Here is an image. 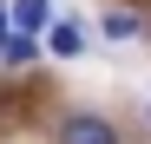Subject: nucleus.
Wrapping results in <instances>:
<instances>
[{"label":"nucleus","mask_w":151,"mask_h":144,"mask_svg":"<svg viewBox=\"0 0 151 144\" xmlns=\"http://www.w3.org/2000/svg\"><path fill=\"white\" fill-rule=\"evenodd\" d=\"M138 26H145V20H138V13H125V7H118V13H105V39H132Z\"/></svg>","instance_id":"39448f33"},{"label":"nucleus","mask_w":151,"mask_h":144,"mask_svg":"<svg viewBox=\"0 0 151 144\" xmlns=\"http://www.w3.org/2000/svg\"><path fill=\"white\" fill-rule=\"evenodd\" d=\"M33 53H40V39H20V33H13L7 46H0V66H27Z\"/></svg>","instance_id":"20e7f679"},{"label":"nucleus","mask_w":151,"mask_h":144,"mask_svg":"<svg viewBox=\"0 0 151 144\" xmlns=\"http://www.w3.org/2000/svg\"><path fill=\"white\" fill-rule=\"evenodd\" d=\"M59 144H118V131L105 125V118L79 111V118H66V125H59Z\"/></svg>","instance_id":"f03ea898"},{"label":"nucleus","mask_w":151,"mask_h":144,"mask_svg":"<svg viewBox=\"0 0 151 144\" xmlns=\"http://www.w3.org/2000/svg\"><path fill=\"white\" fill-rule=\"evenodd\" d=\"M46 53H53V59H79V53H86V26H79V20H53Z\"/></svg>","instance_id":"7ed1b4c3"},{"label":"nucleus","mask_w":151,"mask_h":144,"mask_svg":"<svg viewBox=\"0 0 151 144\" xmlns=\"http://www.w3.org/2000/svg\"><path fill=\"white\" fill-rule=\"evenodd\" d=\"M7 39H13V33H7V13H0V46H7Z\"/></svg>","instance_id":"423d86ee"},{"label":"nucleus","mask_w":151,"mask_h":144,"mask_svg":"<svg viewBox=\"0 0 151 144\" xmlns=\"http://www.w3.org/2000/svg\"><path fill=\"white\" fill-rule=\"evenodd\" d=\"M13 33L20 39H40V33H53V0H13Z\"/></svg>","instance_id":"f257e3e1"}]
</instances>
